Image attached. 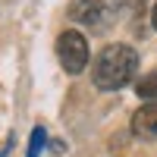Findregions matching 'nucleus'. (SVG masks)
<instances>
[{
	"label": "nucleus",
	"instance_id": "nucleus-1",
	"mask_svg": "<svg viewBox=\"0 0 157 157\" xmlns=\"http://www.w3.org/2000/svg\"><path fill=\"white\" fill-rule=\"evenodd\" d=\"M135 66H138V57L129 44H107L91 66V78L101 91H116L132 82Z\"/></svg>",
	"mask_w": 157,
	"mask_h": 157
},
{
	"label": "nucleus",
	"instance_id": "nucleus-2",
	"mask_svg": "<svg viewBox=\"0 0 157 157\" xmlns=\"http://www.w3.org/2000/svg\"><path fill=\"white\" fill-rule=\"evenodd\" d=\"M57 57H60L63 69L69 75H78L88 66V41H85V35L75 32V29H66L57 38Z\"/></svg>",
	"mask_w": 157,
	"mask_h": 157
},
{
	"label": "nucleus",
	"instance_id": "nucleus-3",
	"mask_svg": "<svg viewBox=\"0 0 157 157\" xmlns=\"http://www.w3.org/2000/svg\"><path fill=\"white\" fill-rule=\"evenodd\" d=\"M132 132L145 141L157 138V104H141L132 113Z\"/></svg>",
	"mask_w": 157,
	"mask_h": 157
},
{
	"label": "nucleus",
	"instance_id": "nucleus-4",
	"mask_svg": "<svg viewBox=\"0 0 157 157\" xmlns=\"http://www.w3.org/2000/svg\"><path fill=\"white\" fill-rule=\"evenodd\" d=\"M104 13V0H72L69 6V16L75 22H85V25H94Z\"/></svg>",
	"mask_w": 157,
	"mask_h": 157
},
{
	"label": "nucleus",
	"instance_id": "nucleus-5",
	"mask_svg": "<svg viewBox=\"0 0 157 157\" xmlns=\"http://www.w3.org/2000/svg\"><path fill=\"white\" fill-rule=\"evenodd\" d=\"M135 94H138L141 101H148V104H157V69L138 78V85H135Z\"/></svg>",
	"mask_w": 157,
	"mask_h": 157
},
{
	"label": "nucleus",
	"instance_id": "nucleus-6",
	"mask_svg": "<svg viewBox=\"0 0 157 157\" xmlns=\"http://www.w3.org/2000/svg\"><path fill=\"white\" fill-rule=\"evenodd\" d=\"M44 141H47V132H44V126H35V132H32V141H29V154L25 157H38L44 148Z\"/></svg>",
	"mask_w": 157,
	"mask_h": 157
},
{
	"label": "nucleus",
	"instance_id": "nucleus-7",
	"mask_svg": "<svg viewBox=\"0 0 157 157\" xmlns=\"http://www.w3.org/2000/svg\"><path fill=\"white\" fill-rule=\"evenodd\" d=\"M151 25L157 29V6H154V13H151Z\"/></svg>",
	"mask_w": 157,
	"mask_h": 157
}]
</instances>
